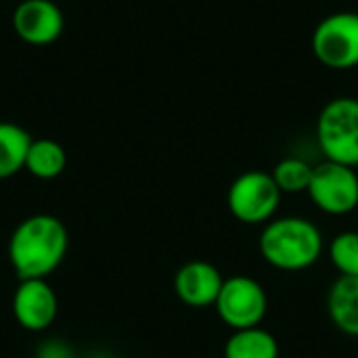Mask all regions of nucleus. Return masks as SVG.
<instances>
[{
	"label": "nucleus",
	"mask_w": 358,
	"mask_h": 358,
	"mask_svg": "<svg viewBox=\"0 0 358 358\" xmlns=\"http://www.w3.org/2000/svg\"><path fill=\"white\" fill-rule=\"evenodd\" d=\"M67 166V153L61 143L52 138H36L29 145L25 170L40 178V180H52L63 174Z\"/></svg>",
	"instance_id": "4468645a"
},
{
	"label": "nucleus",
	"mask_w": 358,
	"mask_h": 358,
	"mask_svg": "<svg viewBox=\"0 0 358 358\" xmlns=\"http://www.w3.org/2000/svg\"><path fill=\"white\" fill-rule=\"evenodd\" d=\"M31 141L34 138L25 128L10 122H0V180H6L25 170Z\"/></svg>",
	"instance_id": "ddd939ff"
},
{
	"label": "nucleus",
	"mask_w": 358,
	"mask_h": 358,
	"mask_svg": "<svg viewBox=\"0 0 358 358\" xmlns=\"http://www.w3.org/2000/svg\"><path fill=\"white\" fill-rule=\"evenodd\" d=\"M329 258L342 277H358V233L346 231L329 243Z\"/></svg>",
	"instance_id": "dca6fc26"
},
{
	"label": "nucleus",
	"mask_w": 358,
	"mask_h": 358,
	"mask_svg": "<svg viewBox=\"0 0 358 358\" xmlns=\"http://www.w3.org/2000/svg\"><path fill=\"white\" fill-rule=\"evenodd\" d=\"M59 313V300L46 279H21L13 296V315L27 331L48 329Z\"/></svg>",
	"instance_id": "6e6552de"
},
{
	"label": "nucleus",
	"mask_w": 358,
	"mask_h": 358,
	"mask_svg": "<svg viewBox=\"0 0 358 358\" xmlns=\"http://www.w3.org/2000/svg\"><path fill=\"white\" fill-rule=\"evenodd\" d=\"M317 141L329 162L358 168V99H331L319 113Z\"/></svg>",
	"instance_id": "7ed1b4c3"
},
{
	"label": "nucleus",
	"mask_w": 358,
	"mask_h": 358,
	"mask_svg": "<svg viewBox=\"0 0 358 358\" xmlns=\"http://www.w3.org/2000/svg\"><path fill=\"white\" fill-rule=\"evenodd\" d=\"M281 189L273 174L262 170H250L237 176L229 189L227 203L231 214L243 224L271 222L281 203Z\"/></svg>",
	"instance_id": "20e7f679"
},
{
	"label": "nucleus",
	"mask_w": 358,
	"mask_h": 358,
	"mask_svg": "<svg viewBox=\"0 0 358 358\" xmlns=\"http://www.w3.org/2000/svg\"><path fill=\"white\" fill-rule=\"evenodd\" d=\"M63 13L52 0H23L13 13L15 34L31 46L52 44L63 34Z\"/></svg>",
	"instance_id": "1a4fd4ad"
},
{
	"label": "nucleus",
	"mask_w": 358,
	"mask_h": 358,
	"mask_svg": "<svg viewBox=\"0 0 358 358\" xmlns=\"http://www.w3.org/2000/svg\"><path fill=\"white\" fill-rule=\"evenodd\" d=\"M327 310L342 334L358 338V277H340L331 285Z\"/></svg>",
	"instance_id": "9b49d317"
},
{
	"label": "nucleus",
	"mask_w": 358,
	"mask_h": 358,
	"mask_svg": "<svg viewBox=\"0 0 358 358\" xmlns=\"http://www.w3.org/2000/svg\"><path fill=\"white\" fill-rule=\"evenodd\" d=\"M224 277L206 260H191L174 275V292L178 300L191 308H206L216 304Z\"/></svg>",
	"instance_id": "9d476101"
},
{
	"label": "nucleus",
	"mask_w": 358,
	"mask_h": 358,
	"mask_svg": "<svg viewBox=\"0 0 358 358\" xmlns=\"http://www.w3.org/2000/svg\"><path fill=\"white\" fill-rule=\"evenodd\" d=\"M313 52L329 69H355L358 65V13L342 10L325 17L313 31Z\"/></svg>",
	"instance_id": "39448f33"
},
{
	"label": "nucleus",
	"mask_w": 358,
	"mask_h": 358,
	"mask_svg": "<svg viewBox=\"0 0 358 358\" xmlns=\"http://www.w3.org/2000/svg\"><path fill=\"white\" fill-rule=\"evenodd\" d=\"M67 227L50 214H34L17 224L8 241V260L19 279H46L65 260Z\"/></svg>",
	"instance_id": "f257e3e1"
},
{
	"label": "nucleus",
	"mask_w": 358,
	"mask_h": 358,
	"mask_svg": "<svg viewBox=\"0 0 358 358\" xmlns=\"http://www.w3.org/2000/svg\"><path fill=\"white\" fill-rule=\"evenodd\" d=\"M313 170L315 166H310L308 162L300 159V157H285L281 159L275 170L271 172L277 187L281 189V193H304L308 191V185L313 180Z\"/></svg>",
	"instance_id": "2eb2a0df"
},
{
	"label": "nucleus",
	"mask_w": 358,
	"mask_h": 358,
	"mask_svg": "<svg viewBox=\"0 0 358 358\" xmlns=\"http://www.w3.org/2000/svg\"><path fill=\"white\" fill-rule=\"evenodd\" d=\"M313 203L331 216H346L358 208V174L355 168L325 159L315 166L308 185Z\"/></svg>",
	"instance_id": "0eeeda50"
},
{
	"label": "nucleus",
	"mask_w": 358,
	"mask_h": 358,
	"mask_svg": "<svg viewBox=\"0 0 358 358\" xmlns=\"http://www.w3.org/2000/svg\"><path fill=\"white\" fill-rule=\"evenodd\" d=\"M262 258L279 271L310 268L323 254V235L319 227L300 216H285L266 222L260 235Z\"/></svg>",
	"instance_id": "f03ea898"
},
{
	"label": "nucleus",
	"mask_w": 358,
	"mask_h": 358,
	"mask_svg": "<svg viewBox=\"0 0 358 358\" xmlns=\"http://www.w3.org/2000/svg\"><path fill=\"white\" fill-rule=\"evenodd\" d=\"M214 306L220 321L233 331H237L258 327L264 321L268 310V298L264 287L256 279L248 275H233L224 279Z\"/></svg>",
	"instance_id": "423d86ee"
},
{
	"label": "nucleus",
	"mask_w": 358,
	"mask_h": 358,
	"mask_svg": "<svg viewBox=\"0 0 358 358\" xmlns=\"http://www.w3.org/2000/svg\"><path fill=\"white\" fill-rule=\"evenodd\" d=\"M224 358H279V342L260 325L237 329L224 344Z\"/></svg>",
	"instance_id": "f8f14e48"
}]
</instances>
